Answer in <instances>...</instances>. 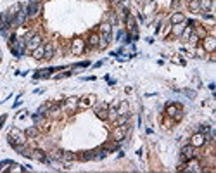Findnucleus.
<instances>
[{
  "label": "nucleus",
  "instance_id": "nucleus-4",
  "mask_svg": "<svg viewBox=\"0 0 216 173\" xmlns=\"http://www.w3.org/2000/svg\"><path fill=\"white\" fill-rule=\"evenodd\" d=\"M126 132H128V126H126V125L118 126V128L113 132V139H114V140H118V142H121L124 139V135H126Z\"/></svg>",
  "mask_w": 216,
  "mask_h": 173
},
{
  "label": "nucleus",
  "instance_id": "nucleus-10",
  "mask_svg": "<svg viewBox=\"0 0 216 173\" xmlns=\"http://www.w3.org/2000/svg\"><path fill=\"white\" fill-rule=\"evenodd\" d=\"M95 114H97L100 119H106V118H107V106H106V104L97 106V108H95Z\"/></svg>",
  "mask_w": 216,
  "mask_h": 173
},
{
  "label": "nucleus",
  "instance_id": "nucleus-26",
  "mask_svg": "<svg viewBox=\"0 0 216 173\" xmlns=\"http://www.w3.org/2000/svg\"><path fill=\"white\" fill-rule=\"evenodd\" d=\"M88 43H90L92 47H97V45H99V37L95 35V33H93L92 37H90V42H88Z\"/></svg>",
  "mask_w": 216,
  "mask_h": 173
},
{
  "label": "nucleus",
  "instance_id": "nucleus-7",
  "mask_svg": "<svg viewBox=\"0 0 216 173\" xmlns=\"http://www.w3.org/2000/svg\"><path fill=\"white\" fill-rule=\"evenodd\" d=\"M109 42H111V33H104L102 37L99 38V45L97 47H100V49H106L109 45Z\"/></svg>",
  "mask_w": 216,
  "mask_h": 173
},
{
  "label": "nucleus",
  "instance_id": "nucleus-30",
  "mask_svg": "<svg viewBox=\"0 0 216 173\" xmlns=\"http://www.w3.org/2000/svg\"><path fill=\"white\" fill-rule=\"evenodd\" d=\"M75 106H76V101H75V99H69V101H68V108L73 109Z\"/></svg>",
  "mask_w": 216,
  "mask_h": 173
},
{
  "label": "nucleus",
  "instance_id": "nucleus-3",
  "mask_svg": "<svg viewBox=\"0 0 216 173\" xmlns=\"http://www.w3.org/2000/svg\"><path fill=\"white\" fill-rule=\"evenodd\" d=\"M40 12V2H30L28 4V7H26V16L28 17H35Z\"/></svg>",
  "mask_w": 216,
  "mask_h": 173
},
{
  "label": "nucleus",
  "instance_id": "nucleus-20",
  "mask_svg": "<svg viewBox=\"0 0 216 173\" xmlns=\"http://www.w3.org/2000/svg\"><path fill=\"white\" fill-rule=\"evenodd\" d=\"M126 123H128V114H121V118H118V121H116L118 126H123Z\"/></svg>",
  "mask_w": 216,
  "mask_h": 173
},
{
  "label": "nucleus",
  "instance_id": "nucleus-5",
  "mask_svg": "<svg viewBox=\"0 0 216 173\" xmlns=\"http://www.w3.org/2000/svg\"><path fill=\"white\" fill-rule=\"evenodd\" d=\"M26 17H28V16H26V11H19L16 16H14V19H12V23H11V26H14V28H16V26H21L23 23L26 21Z\"/></svg>",
  "mask_w": 216,
  "mask_h": 173
},
{
  "label": "nucleus",
  "instance_id": "nucleus-17",
  "mask_svg": "<svg viewBox=\"0 0 216 173\" xmlns=\"http://www.w3.org/2000/svg\"><path fill=\"white\" fill-rule=\"evenodd\" d=\"M199 5H200V11L204 9V11H209L211 7H213V2L211 0H199Z\"/></svg>",
  "mask_w": 216,
  "mask_h": 173
},
{
  "label": "nucleus",
  "instance_id": "nucleus-25",
  "mask_svg": "<svg viewBox=\"0 0 216 173\" xmlns=\"http://www.w3.org/2000/svg\"><path fill=\"white\" fill-rule=\"evenodd\" d=\"M100 30H102V33H111V23H102Z\"/></svg>",
  "mask_w": 216,
  "mask_h": 173
},
{
  "label": "nucleus",
  "instance_id": "nucleus-33",
  "mask_svg": "<svg viewBox=\"0 0 216 173\" xmlns=\"http://www.w3.org/2000/svg\"><path fill=\"white\" fill-rule=\"evenodd\" d=\"M0 61H2V54H0Z\"/></svg>",
  "mask_w": 216,
  "mask_h": 173
},
{
  "label": "nucleus",
  "instance_id": "nucleus-28",
  "mask_svg": "<svg viewBox=\"0 0 216 173\" xmlns=\"http://www.w3.org/2000/svg\"><path fill=\"white\" fill-rule=\"evenodd\" d=\"M190 42H192V43H197V42H199V35H195V33H190Z\"/></svg>",
  "mask_w": 216,
  "mask_h": 173
},
{
  "label": "nucleus",
  "instance_id": "nucleus-21",
  "mask_svg": "<svg viewBox=\"0 0 216 173\" xmlns=\"http://www.w3.org/2000/svg\"><path fill=\"white\" fill-rule=\"evenodd\" d=\"M118 114H128V102H121V104H119Z\"/></svg>",
  "mask_w": 216,
  "mask_h": 173
},
{
  "label": "nucleus",
  "instance_id": "nucleus-15",
  "mask_svg": "<svg viewBox=\"0 0 216 173\" xmlns=\"http://www.w3.org/2000/svg\"><path fill=\"white\" fill-rule=\"evenodd\" d=\"M43 50H45V47H42V45L37 47V49L33 50V57L35 59H43Z\"/></svg>",
  "mask_w": 216,
  "mask_h": 173
},
{
  "label": "nucleus",
  "instance_id": "nucleus-13",
  "mask_svg": "<svg viewBox=\"0 0 216 173\" xmlns=\"http://www.w3.org/2000/svg\"><path fill=\"white\" fill-rule=\"evenodd\" d=\"M31 157H33V159H38V161L43 163L47 156H45V152H42V151H31Z\"/></svg>",
  "mask_w": 216,
  "mask_h": 173
},
{
  "label": "nucleus",
  "instance_id": "nucleus-16",
  "mask_svg": "<svg viewBox=\"0 0 216 173\" xmlns=\"http://www.w3.org/2000/svg\"><path fill=\"white\" fill-rule=\"evenodd\" d=\"M73 159H76L73 152H61V161H73Z\"/></svg>",
  "mask_w": 216,
  "mask_h": 173
},
{
  "label": "nucleus",
  "instance_id": "nucleus-14",
  "mask_svg": "<svg viewBox=\"0 0 216 173\" xmlns=\"http://www.w3.org/2000/svg\"><path fill=\"white\" fill-rule=\"evenodd\" d=\"M80 159H83V161H90V159H95V151H86L83 152L80 156Z\"/></svg>",
  "mask_w": 216,
  "mask_h": 173
},
{
  "label": "nucleus",
  "instance_id": "nucleus-32",
  "mask_svg": "<svg viewBox=\"0 0 216 173\" xmlns=\"http://www.w3.org/2000/svg\"><path fill=\"white\" fill-rule=\"evenodd\" d=\"M109 14H111V23H113V24H114V23H116V21H118V17H116V16H114V14H113V12H109Z\"/></svg>",
  "mask_w": 216,
  "mask_h": 173
},
{
  "label": "nucleus",
  "instance_id": "nucleus-1",
  "mask_svg": "<svg viewBox=\"0 0 216 173\" xmlns=\"http://www.w3.org/2000/svg\"><path fill=\"white\" fill-rule=\"evenodd\" d=\"M195 157V147L194 146H185L182 147V152H180V163H185L189 159H194Z\"/></svg>",
  "mask_w": 216,
  "mask_h": 173
},
{
  "label": "nucleus",
  "instance_id": "nucleus-34",
  "mask_svg": "<svg viewBox=\"0 0 216 173\" xmlns=\"http://www.w3.org/2000/svg\"><path fill=\"white\" fill-rule=\"evenodd\" d=\"M118 2H121V0H118Z\"/></svg>",
  "mask_w": 216,
  "mask_h": 173
},
{
  "label": "nucleus",
  "instance_id": "nucleus-31",
  "mask_svg": "<svg viewBox=\"0 0 216 173\" xmlns=\"http://www.w3.org/2000/svg\"><path fill=\"white\" fill-rule=\"evenodd\" d=\"M124 38H126V33H124L123 30H121V31L118 33V40H124Z\"/></svg>",
  "mask_w": 216,
  "mask_h": 173
},
{
  "label": "nucleus",
  "instance_id": "nucleus-2",
  "mask_svg": "<svg viewBox=\"0 0 216 173\" xmlns=\"http://www.w3.org/2000/svg\"><path fill=\"white\" fill-rule=\"evenodd\" d=\"M40 45H42V37H40V35H35V33H33L31 37L26 40V47L30 50H35L37 47H40Z\"/></svg>",
  "mask_w": 216,
  "mask_h": 173
},
{
  "label": "nucleus",
  "instance_id": "nucleus-23",
  "mask_svg": "<svg viewBox=\"0 0 216 173\" xmlns=\"http://www.w3.org/2000/svg\"><path fill=\"white\" fill-rule=\"evenodd\" d=\"M107 156V151L106 149H99V151H95V159H102V157Z\"/></svg>",
  "mask_w": 216,
  "mask_h": 173
},
{
  "label": "nucleus",
  "instance_id": "nucleus-9",
  "mask_svg": "<svg viewBox=\"0 0 216 173\" xmlns=\"http://www.w3.org/2000/svg\"><path fill=\"white\" fill-rule=\"evenodd\" d=\"M83 49H85V43L81 42V40H75V42H73V47H71L73 54H81Z\"/></svg>",
  "mask_w": 216,
  "mask_h": 173
},
{
  "label": "nucleus",
  "instance_id": "nucleus-12",
  "mask_svg": "<svg viewBox=\"0 0 216 173\" xmlns=\"http://www.w3.org/2000/svg\"><path fill=\"white\" fill-rule=\"evenodd\" d=\"M43 57H47V59H52L54 57V47L52 45H45V50H43Z\"/></svg>",
  "mask_w": 216,
  "mask_h": 173
},
{
  "label": "nucleus",
  "instance_id": "nucleus-6",
  "mask_svg": "<svg viewBox=\"0 0 216 173\" xmlns=\"http://www.w3.org/2000/svg\"><path fill=\"white\" fill-rule=\"evenodd\" d=\"M206 142V137L202 135V133H195L194 137H192V142H190V146H194V147H199V146H202V144H204Z\"/></svg>",
  "mask_w": 216,
  "mask_h": 173
},
{
  "label": "nucleus",
  "instance_id": "nucleus-22",
  "mask_svg": "<svg viewBox=\"0 0 216 173\" xmlns=\"http://www.w3.org/2000/svg\"><path fill=\"white\" fill-rule=\"evenodd\" d=\"M189 9H190V11H199V9H200V5H199V0H190Z\"/></svg>",
  "mask_w": 216,
  "mask_h": 173
},
{
  "label": "nucleus",
  "instance_id": "nucleus-8",
  "mask_svg": "<svg viewBox=\"0 0 216 173\" xmlns=\"http://www.w3.org/2000/svg\"><path fill=\"white\" fill-rule=\"evenodd\" d=\"M57 69H59V68H50V69H45V71H38V73H35L33 78H35V80H37V78H49V76Z\"/></svg>",
  "mask_w": 216,
  "mask_h": 173
},
{
  "label": "nucleus",
  "instance_id": "nucleus-27",
  "mask_svg": "<svg viewBox=\"0 0 216 173\" xmlns=\"http://www.w3.org/2000/svg\"><path fill=\"white\" fill-rule=\"evenodd\" d=\"M173 33H175L176 37H180V35L183 33V28L180 26V24H175V28H173Z\"/></svg>",
  "mask_w": 216,
  "mask_h": 173
},
{
  "label": "nucleus",
  "instance_id": "nucleus-29",
  "mask_svg": "<svg viewBox=\"0 0 216 173\" xmlns=\"http://www.w3.org/2000/svg\"><path fill=\"white\" fill-rule=\"evenodd\" d=\"M183 94H185V95H189L190 99L195 97V92H194V90H183Z\"/></svg>",
  "mask_w": 216,
  "mask_h": 173
},
{
  "label": "nucleus",
  "instance_id": "nucleus-11",
  "mask_svg": "<svg viewBox=\"0 0 216 173\" xmlns=\"http://www.w3.org/2000/svg\"><path fill=\"white\" fill-rule=\"evenodd\" d=\"M185 21V16L183 14H180V12H175L171 16V23L173 24H180V23H183Z\"/></svg>",
  "mask_w": 216,
  "mask_h": 173
},
{
  "label": "nucleus",
  "instance_id": "nucleus-18",
  "mask_svg": "<svg viewBox=\"0 0 216 173\" xmlns=\"http://www.w3.org/2000/svg\"><path fill=\"white\" fill-rule=\"evenodd\" d=\"M185 171H200L199 164H197V161H192L189 164V168H185Z\"/></svg>",
  "mask_w": 216,
  "mask_h": 173
},
{
  "label": "nucleus",
  "instance_id": "nucleus-19",
  "mask_svg": "<svg viewBox=\"0 0 216 173\" xmlns=\"http://www.w3.org/2000/svg\"><path fill=\"white\" fill-rule=\"evenodd\" d=\"M204 47H206V50H209V52L211 50H214V38H207Z\"/></svg>",
  "mask_w": 216,
  "mask_h": 173
},
{
  "label": "nucleus",
  "instance_id": "nucleus-24",
  "mask_svg": "<svg viewBox=\"0 0 216 173\" xmlns=\"http://www.w3.org/2000/svg\"><path fill=\"white\" fill-rule=\"evenodd\" d=\"M24 133H26V137H37L38 135V130L35 128V126H31V128H28Z\"/></svg>",
  "mask_w": 216,
  "mask_h": 173
}]
</instances>
